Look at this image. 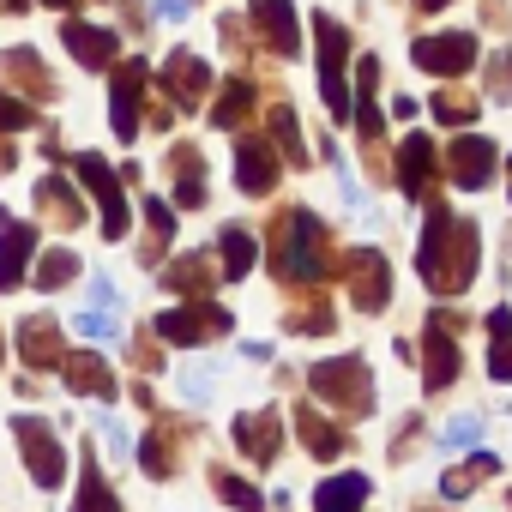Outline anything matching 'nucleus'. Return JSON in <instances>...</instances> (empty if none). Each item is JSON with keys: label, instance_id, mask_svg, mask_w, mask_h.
<instances>
[{"label": "nucleus", "instance_id": "393cba45", "mask_svg": "<svg viewBox=\"0 0 512 512\" xmlns=\"http://www.w3.org/2000/svg\"><path fill=\"white\" fill-rule=\"evenodd\" d=\"M217 247H223V278H235V284L253 272V260H260V241H253L247 229H223Z\"/></svg>", "mask_w": 512, "mask_h": 512}, {"label": "nucleus", "instance_id": "412c9836", "mask_svg": "<svg viewBox=\"0 0 512 512\" xmlns=\"http://www.w3.org/2000/svg\"><path fill=\"white\" fill-rule=\"evenodd\" d=\"M278 440H284V422L272 416V410H253V416H235V446L247 452V458H278Z\"/></svg>", "mask_w": 512, "mask_h": 512}, {"label": "nucleus", "instance_id": "a18cd8bd", "mask_svg": "<svg viewBox=\"0 0 512 512\" xmlns=\"http://www.w3.org/2000/svg\"><path fill=\"white\" fill-rule=\"evenodd\" d=\"M157 13H163V19L175 25V19H187V0H157Z\"/></svg>", "mask_w": 512, "mask_h": 512}, {"label": "nucleus", "instance_id": "c03bdc74", "mask_svg": "<svg viewBox=\"0 0 512 512\" xmlns=\"http://www.w3.org/2000/svg\"><path fill=\"white\" fill-rule=\"evenodd\" d=\"M103 440H109V452H115V458H127V446H133V440H127V428H121L115 416H103Z\"/></svg>", "mask_w": 512, "mask_h": 512}, {"label": "nucleus", "instance_id": "f704fd0d", "mask_svg": "<svg viewBox=\"0 0 512 512\" xmlns=\"http://www.w3.org/2000/svg\"><path fill=\"white\" fill-rule=\"evenodd\" d=\"M247 109H253V85H247V79H229V91L217 97V109H211V121H217V127H235V121H241Z\"/></svg>", "mask_w": 512, "mask_h": 512}, {"label": "nucleus", "instance_id": "c756f323", "mask_svg": "<svg viewBox=\"0 0 512 512\" xmlns=\"http://www.w3.org/2000/svg\"><path fill=\"white\" fill-rule=\"evenodd\" d=\"M0 73H19V85H31L37 97H49V91H55V79L43 73V61H37L31 49H7V55H0Z\"/></svg>", "mask_w": 512, "mask_h": 512}, {"label": "nucleus", "instance_id": "37998d69", "mask_svg": "<svg viewBox=\"0 0 512 512\" xmlns=\"http://www.w3.org/2000/svg\"><path fill=\"white\" fill-rule=\"evenodd\" d=\"M181 392H187L193 404H199V398H211V374H199V368H187V374H181Z\"/></svg>", "mask_w": 512, "mask_h": 512}, {"label": "nucleus", "instance_id": "7ed1b4c3", "mask_svg": "<svg viewBox=\"0 0 512 512\" xmlns=\"http://www.w3.org/2000/svg\"><path fill=\"white\" fill-rule=\"evenodd\" d=\"M308 386H314L326 404H338L344 416H368V410H374V374H368V362H362V356L320 362V368L308 374Z\"/></svg>", "mask_w": 512, "mask_h": 512}, {"label": "nucleus", "instance_id": "ddd939ff", "mask_svg": "<svg viewBox=\"0 0 512 512\" xmlns=\"http://www.w3.org/2000/svg\"><path fill=\"white\" fill-rule=\"evenodd\" d=\"M61 43H67V55H73L79 67H109V61L121 55V31L91 25V19H67V25H61Z\"/></svg>", "mask_w": 512, "mask_h": 512}, {"label": "nucleus", "instance_id": "a211bd4d", "mask_svg": "<svg viewBox=\"0 0 512 512\" xmlns=\"http://www.w3.org/2000/svg\"><path fill=\"white\" fill-rule=\"evenodd\" d=\"M253 25H260V37L278 49V55H296L302 49V31H296V7L290 0H253Z\"/></svg>", "mask_w": 512, "mask_h": 512}, {"label": "nucleus", "instance_id": "0eeeda50", "mask_svg": "<svg viewBox=\"0 0 512 512\" xmlns=\"http://www.w3.org/2000/svg\"><path fill=\"white\" fill-rule=\"evenodd\" d=\"M416 67L422 73H440V79H458L476 67V37L470 31H446V37H416Z\"/></svg>", "mask_w": 512, "mask_h": 512}, {"label": "nucleus", "instance_id": "f8f14e48", "mask_svg": "<svg viewBox=\"0 0 512 512\" xmlns=\"http://www.w3.org/2000/svg\"><path fill=\"white\" fill-rule=\"evenodd\" d=\"M235 187L253 193V199L278 187V151L260 133H241V145H235Z\"/></svg>", "mask_w": 512, "mask_h": 512}, {"label": "nucleus", "instance_id": "39448f33", "mask_svg": "<svg viewBox=\"0 0 512 512\" xmlns=\"http://www.w3.org/2000/svg\"><path fill=\"white\" fill-rule=\"evenodd\" d=\"M344 284H350V302L362 314H380L392 302V272H386V253L380 247H356L344 253Z\"/></svg>", "mask_w": 512, "mask_h": 512}, {"label": "nucleus", "instance_id": "423d86ee", "mask_svg": "<svg viewBox=\"0 0 512 512\" xmlns=\"http://www.w3.org/2000/svg\"><path fill=\"white\" fill-rule=\"evenodd\" d=\"M229 332V314L211 308V302H181V308H163L157 314V338L163 344H211Z\"/></svg>", "mask_w": 512, "mask_h": 512}, {"label": "nucleus", "instance_id": "09e8293b", "mask_svg": "<svg viewBox=\"0 0 512 512\" xmlns=\"http://www.w3.org/2000/svg\"><path fill=\"white\" fill-rule=\"evenodd\" d=\"M43 7H79V0H43Z\"/></svg>", "mask_w": 512, "mask_h": 512}, {"label": "nucleus", "instance_id": "9b49d317", "mask_svg": "<svg viewBox=\"0 0 512 512\" xmlns=\"http://www.w3.org/2000/svg\"><path fill=\"white\" fill-rule=\"evenodd\" d=\"M452 332H458V314H434L428 332H422V362H428V386L434 392H446L458 380V344H452Z\"/></svg>", "mask_w": 512, "mask_h": 512}, {"label": "nucleus", "instance_id": "cd10ccee", "mask_svg": "<svg viewBox=\"0 0 512 512\" xmlns=\"http://www.w3.org/2000/svg\"><path fill=\"white\" fill-rule=\"evenodd\" d=\"M494 470H500V458H494V452H476V458H464V470H446V476H440V494H446V500H464V494H470L482 476H494Z\"/></svg>", "mask_w": 512, "mask_h": 512}, {"label": "nucleus", "instance_id": "8fccbe9b", "mask_svg": "<svg viewBox=\"0 0 512 512\" xmlns=\"http://www.w3.org/2000/svg\"><path fill=\"white\" fill-rule=\"evenodd\" d=\"M7 7H19V0H7Z\"/></svg>", "mask_w": 512, "mask_h": 512}, {"label": "nucleus", "instance_id": "58836bf2", "mask_svg": "<svg viewBox=\"0 0 512 512\" xmlns=\"http://www.w3.org/2000/svg\"><path fill=\"white\" fill-rule=\"evenodd\" d=\"M488 97H494V103H512V49H500V55L488 61Z\"/></svg>", "mask_w": 512, "mask_h": 512}, {"label": "nucleus", "instance_id": "ea45409f", "mask_svg": "<svg viewBox=\"0 0 512 512\" xmlns=\"http://www.w3.org/2000/svg\"><path fill=\"white\" fill-rule=\"evenodd\" d=\"M19 127H37V115H31V103H13L7 91H0V133H19Z\"/></svg>", "mask_w": 512, "mask_h": 512}, {"label": "nucleus", "instance_id": "c9c22d12", "mask_svg": "<svg viewBox=\"0 0 512 512\" xmlns=\"http://www.w3.org/2000/svg\"><path fill=\"white\" fill-rule=\"evenodd\" d=\"M272 139L290 151V163H308V145H302V127H296V109H290V103L272 109Z\"/></svg>", "mask_w": 512, "mask_h": 512}, {"label": "nucleus", "instance_id": "b1692460", "mask_svg": "<svg viewBox=\"0 0 512 512\" xmlns=\"http://www.w3.org/2000/svg\"><path fill=\"white\" fill-rule=\"evenodd\" d=\"M37 205H43L55 223H85V205H79V193H73L61 175H43V181H37Z\"/></svg>", "mask_w": 512, "mask_h": 512}, {"label": "nucleus", "instance_id": "49530a36", "mask_svg": "<svg viewBox=\"0 0 512 512\" xmlns=\"http://www.w3.org/2000/svg\"><path fill=\"white\" fill-rule=\"evenodd\" d=\"M416 7H422V13H440V7H452V0H416Z\"/></svg>", "mask_w": 512, "mask_h": 512}, {"label": "nucleus", "instance_id": "4be33fe9", "mask_svg": "<svg viewBox=\"0 0 512 512\" xmlns=\"http://www.w3.org/2000/svg\"><path fill=\"white\" fill-rule=\"evenodd\" d=\"M19 350H25L31 368H61V326H55L49 314L25 320V326H19Z\"/></svg>", "mask_w": 512, "mask_h": 512}, {"label": "nucleus", "instance_id": "1a4fd4ad", "mask_svg": "<svg viewBox=\"0 0 512 512\" xmlns=\"http://www.w3.org/2000/svg\"><path fill=\"white\" fill-rule=\"evenodd\" d=\"M13 434H19V446H25V458H31V476H37V488H61V440L49 434V422L43 416H13Z\"/></svg>", "mask_w": 512, "mask_h": 512}, {"label": "nucleus", "instance_id": "7c9ffc66", "mask_svg": "<svg viewBox=\"0 0 512 512\" xmlns=\"http://www.w3.org/2000/svg\"><path fill=\"white\" fill-rule=\"evenodd\" d=\"M211 260H205V253H187V260H175L169 272H163V284L169 290H181V296H205V284H211V272H205Z\"/></svg>", "mask_w": 512, "mask_h": 512}, {"label": "nucleus", "instance_id": "a19ab883", "mask_svg": "<svg viewBox=\"0 0 512 512\" xmlns=\"http://www.w3.org/2000/svg\"><path fill=\"white\" fill-rule=\"evenodd\" d=\"M476 434H482V416H458V422L440 428V446H470Z\"/></svg>", "mask_w": 512, "mask_h": 512}, {"label": "nucleus", "instance_id": "6ab92c4d", "mask_svg": "<svg viewBox=\"0 0 512 512\" xmlns=\"http://www.w3.org/2000/svg\"><path fill=\"white\" fill-rule=\"evenodd\" d=\"M428 181H434V139L428 133H410L398 145V187L410 199H428Z\"/></svg>", "mask_w": 512, "mask_h": 512}, {"label": "nucleus", "instance_id": "473e14b6", "mask_svg": "<svg viewBox=\"0 0 512 512\" xmlns=\"http://www.w3.org/2000/svg\"><path fill=\"white\" fill-rule=\"evenodd\" d=\"M73 512H121V500L109 494V482L97 476V464L79 470V500H73Z\"/></svg>", "mask_w": 512, "mask_h": 512}, {"label": "nucleus", "instance_id": "f03ea898", "mask_svg": "<svg viewBox=\"0 0 512 512\" xmlns=\"http://www.w3.org/2000/svg\"><path fill=\"white\" fill-rule=\"evenodd\" d=\"M278 272L290 284H320L326 278V229L314 211H284L278 217Z\"/></svg>", "mask_w": 512, "mask_h": 512}, {"label": "nucleus", "instance_id": "6e6552de", "mask_svg": "<svg viewBox=\"0 0 512 512\" xmlns=\"http://www.w3.org/2000/svg\"><path fill=\"white\" fill-rule=\"evenodd\" d=\"M79 175H85V187H91V193L103 199V235H109V241H121L133 217H127V193H121L115 169H109V163H103L97 151H79Z\"/></svg>", "mask_w": 512, "mask_h": 512}, {"label": "nucleus", "instance_id": "a878e982", "mask_svg": "<svg viewBox=\"0 0 512 512\" xmlns=\"http://www.w3.org/2000/svg\"><path fill=\"white\" fill-rule=\"evenodd\" d=\"M374 85H380V61L374 55H362L356 61V91H362V103H356V127L374 139L380 133V109H374Z\"/></svg>", "mask_w": 512, "mask_h": 512}, {"label": "nucleus", "instance_id": "f257e3e1", "mask_svg": "<svg viewBox=\"0 0 512 512\" xmlns=\"http://www.w3.org/2000/svg\"><path fill=\"white\" fill-rule=\"evenodd\" d=\"M476 253H482V235L470 217H452V211H428V229H422V247H416V266H422V284L434 296H458L470 290L476 278Z\"/></svg>", "mask_w": 512, "mask_h": 512}, {"label": "nucleus", "instance_id": "bb28decb", "mask_svg": "<svg viewBox=\"0 0 512 512\" xmlns=\"http://www.w3.org/2000/svg\"><path fill=\"white\" fill-rule=\"evenodd\" d=\"M296 434H302V446H308L314 458H338V452H344V434H338L326 416H314V410L296 416Z\"/></svg>", "mask_w": 512, "mask_h": 512}, {"label": "nucleus", "instance_id": "9d476101", "mask_svg": "<svg viewBox=\"0 0 512 512\" xmlns=\"http://www.w3.org/2000/svg\"><path fill=\"white\" fill-rule=\"evenodd\" d=\"M494 145L482 139V133H458L452 139V151H446V169H452V181L464 187V193H476V187H488L494 181Z\"/></svg>", "mask_w": 512, "mask_h": 512}, {"label": "nucleus", "instance_id": "72a5a7b5", "mask_svg": "<svg viewBox=\"0 0 512 512\" xmlns=\"http://www.w3.org/2000/svg\"><path fill=\"white\" fill-rule=\"evenodd\" d=\"M476 97L470 91H458V85H446V91H434V115L446 121V127H464V121H476Z\"/></svg>", "mask_w": 512, "mask_h": 512}, {"label": "nucleus", "instance_id": "e433bc0d", "mask_svg": "<svg viewBox=\"0 0 512 512\" xmlns=\"http://www.w3.org/2000/svg\"><path fill=\"white\" fill-rule=\"evenodd\" d=\"M79 272V260H73V247H55V253H43V266H37V290H61L67 278Z\"/></svg>", "mask_w": 512, "mask_h": 512}, {"label": "nucleus", "instance_id": "5701e85b", "mask_svg": "<svg viewBox=\"0 0 512 512\" xmlns=\"http://www.w3.org/2000/svg\"><path fill=\"white\" fill-rule=\"evenodd\" d=\"M362 500H368V476L362 470H344V476L314 488V512H362Z\"/></svg>", "mask_w": 512, "mask_h": 512}, {"label": "nucleus", "instance_id": "aec40b11", "mask_svg": "<svg viewBox=\"0 0 512 512\" xmlns=\"http://www.w3.org/2000/svg\"><path fill=\"white\" fill-rule=\"evenodd\" d=\"M61 368H67V386L79 392V398H115L121 386H115V374H109V362L103 356H91V350H79V356H61Z\"/></svg>", "mask_w": 512, "mask_h": 512}, {"label": "nucleus", "instance_id": "c85d7f7f", "mask_svg": "<svg viewBox=\"0 0 512 512\" xmlns=\"http://www.w3.org/2000/svg\"><path fill=\"white\" fill-rule=\"evenodd\" d=\"M488 338H494V350H488V374H494V380H512V314H506V308L488 314Z\"/></svg>", "mask_w": 512, "mask_h": 512}, {"label": "nucleus", "instance_id": "4468645a", "mask_svg": "<svg viewBox=\"0 0 512 512\" xmlns=\"http://www.w3.org/2000/svg\"><path fill=\"white\" fill-rule=\"evenodd\" d=\"M31 253H37V223H19L0 211V290H19Z\"/></svg>", "mask_w": 512, "mask_h": 512}, {"label": "nucleus", "instance_id": "4c0bfd02", "mask_svg": "<svg viewBox=\"0 0 512 512\" xmlns=\"http://www.w3.org/2000/svg\"><path fill=\"white\" fill-rule=\"evenodd\" d=\"M217 494H223L229 506H241V512H260V506H266V494H260V488H247L241 476H217Z\"/></svg>", "mask_w": 512, "mask_h": 512}, {"label": "nucleus", "instance_id": "79ce46f5", "mask_svg": "<svg viewBox=\"0 0 512 512\" xmlns=\"http://www.w3.org/2000/svg\"><path fill=\"white\" fill-rule=\"evenodd\" d=\"M145 217H151V229H157V241H163V235H175V211H169L163 199H145Z\"/></svg>", "mask_w": 512, "mask_h": 512}, {"label": "nucleus", "instance_id": "2eb2a0df", "mask_svg": "<svg viewBox=\"0 0 512 512\" xmlns=\"http://www.w3.org/2000/svg\"><path fill=\"white\" fill-rule=\"evenodd\" d=\"M145 61H127L121 79H115V97H109V121H115V139H139V97H145Z\"/></svg>", "mask_w": 512, "mask_h": 512}, {"label": "nucleus", "instance_id": "de8ad7c7", "mask_svg": "<svg viewBox=\"0 0 512 512\" xmlns=\"http://www.w3.org/2000/svg\"><path fill=\"white\" fill-rule=\"evenodd\" d=\"M0 169H13V151H7V145H0Z\"/></svg>", "mask_w": 512, "mask_h": 512}, {"label": "nucleus", "instance_id": "20e7f679", "mask_svg": "<svg viewBox=\"0 0 512 512\" xmlns=\"http://www.w3.org/2000/svg\"><path fill=\"white\" fill-rule=\"evenodd\" d=\"M314 43H320V97H326V109L344 121V115H350V79H344L350 31H344L332 13H314Z\"/></svg>", "mask_w": 512, "mask_h": 512}, {"label": "nucleus", "instance_id": "2f4dec72", "mask_svg": "<svg viewBox=\"0 0 512 512\" xmlns=\"http://www.w3.org/2000/svg\"><path fill=\"white\" fill-rule=\"evenodd\" d=\"M175 169H181V175H175V199H181V205H205V181H199L205 163H199V151L175 145Z\"/></svg>", "mask_w": 512, "mask_h": 512}, {"label": "nucleus", "instance_id": "dca6fc26", "mask_svg": "<svg viewBox=\"0 0 512 512\" xmlns=\"http://www.w3.org/2000/svg\"><path fill=\"white\" fill-rule=\"evenodd\" d=\"M73 332H85V338H97V344L121 338V296H115L109 278H91V308L73 314Z\"/></svg>", "mask_w": 512, "mask_h": 512}, {"label": "nucleus", "instance_id": "f3484780", "mask_svg": "<svg viewBox=\"0 0 512 512\" xmlns=\"http://www.w3.org/2000/svg\"><path fill=\"white\" fill-rule=\"evenodd\" d=\"M163 85L175 91L181 109H193V103H205V91H211V67H205L193 49H175V55L163 61Z\"/></svg>", "mask_w": 512, "mask_h": 512}]
</instances>
